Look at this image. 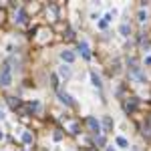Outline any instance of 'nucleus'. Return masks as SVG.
<instances>
[{
    "mask_svg": "<svg viewBox=\"0 0 151 151\" xmlns=\"http://www.w3.org/2000/svg\"><path fill=\"white\" fill-rule=\"evenodd\" d=\"M87 125H89V127H91V131H95L97 135L103 131V129H101V123H99L95 117H89V119H87Z\"/></svg>",
    "mask_w": 151,
    "mask_h": 151,
    "instance_id": "7ed1b4c3",
    "label": "nucleus"
},
{
    "mask_svg": "<svg viewBox=\"0 0 151 151\" xmlns=\"http://www.w3.org/2000/svg\"><path fill=\"white\" fill-rule=\"evenodd\" d=\"M61 59H63L67 65H73V63H75V52H73V50H61Z\"/></svg>",
    "mask_w": 151,
    "mask_h": 151,
    "instance_id": "39448f33",
    "label": "nucleus"
},
{
    "mask_svg": "<svg viewBox=\"0 0 151 151\" xmlns=\"http://www.w3.org/2000/svg\"><path fill=\"white\" fill-rule=\"evenodd\" d=\"M137 20H139V22H145V20H147V12H145V10H139V14H137Z\"/></svg>",
    "mask_w": 151,
    "mask_h": 151,
    "instance_id": "ddd939ff",
    "label": "nucleus"
},
{
    "mask_svg": "<svg viewBox=\"0 0 151 151\" xmlns=\"http://www.w3.org/2000/svg\"><path fill=\"white\" fill-rule=\"evenodd\" d=\"M59 75L63 77V79H69V77L73 75V71H71V65H61V67H59Z\"/></svg>",
    "mask_w": 151,
    "mask_h": 151,
    "instance_id": "0eeeda50",
    "label": "nucleus"
},
{
    "mask_svg": "<svg viewBox=\"0 0 151 151\" xmlns=\"http://www.w3.org/2000/svg\"><path fill=\"white\" fill-rule=\"evenodd\" d=\"M59 85V79H57V75H52V87H57Z\"/></svg>",
    "mask_w": 151,
    "mask_h": 151,
    "instance_id": "f3484780",
    "label": "nucleus"
},
{
    "mask_svg": "<svg viewBox=\"0 0 151 151\" xmlns=\"http://www.w3.org/2000/svg\"><path fill=\"white\" fill-rule=\"evenodd\" d=\"M14 20H16L18 24H22V22L26 20V12H24L22 8H18V12H16V18H14Z\"/></svg>",
    "mask_w": 151,
    "mask_h": 151,
    "instance_id": "9b49d317",
    "label": "nucleus"
},
{
    "mask_svg": "<svg viewBox=\"0 0 151 151\" xmlns=\"http://www.w3.org/2000/svg\"><path fill=\"white\" fill-rule=\"evenodd\" d=\"M79 50H81V54H83L85 59H91V50H89V44H87V42H81V44H79Z\"/></svg>",
    "mask_w": 151,
    "mask_h": 151,
    "instance_id": "1a4fd4ad",
    "label": "nucleus"
},
{
    "mask_svg": "<svg viewBox=\"0 0 151 151\" xmlns=\"http://www.w3.org/2000/svg\"><path fill=\"white\" fill-rule=\"evenodd\" d=\"M22 143H26V145H28V143H32V135H30L28 131H24V133H22Z\"/></svg>",
    "mask_w": 151,
    "mask_h": 151,
    "instance_id": "f8f14e48",
    "label": "nucleus"
},
{
    "mask_svg": "<svg viewBox=\"0 0 151 151\" xmlns=\"http://www.w3.org/2000/svg\"><path fill=\"white\" fill-rule=\"evenodd\" d=\"M107 151H117V149H115V147H107Z\"/></svg>",
    "mask_w": 151,
    "mask_h": 151,
    "instance_id": "6ab92c4d",
    "label": "nucleus"
},
{
    "mask_svg": "<svg viewBox=\"0 0 151 151\" xmlns=\"http://www.w3.org/2000/svg\"><path fill=\"white\" fill-rule=\"evenodd\" d=\"M91 83H93V87H97V89H101V87H103V83H101V77L97 75L95 71H91Z\"/></svg>",
    "mask_w": 151,
    "mask_h": 151,
    "instance_id": "6e6552de",
    "label": "nucleus"
},
{
    "mask_svg": "<svg viewBox=\"0 0 151 151\" xmlns=\"http://www.w3.org/2000/svg\"><path fill=\"white\" fill-rule=\"evenodd\" d=\"M119 32H121V37H129V34H131V26H129L127 22H123V24L119 26Z\"/></svg>",
    "mask_w": 151,
    "mask_h": 151,
    "instance_id": "9d476101",
    "label": "nucleus"
},
{
    "mask_svg": "<svg viewBox=\"0 0 151 151\" xmlns=\"http://www.w3.org/2000/svg\"><path fill=\"white\" fill-rule=\"evenodd\" d=\"M0 85L2 87H10L12 85V71H10L8 65H4L2 71H0Z\"/></svg>",
    "mask_w": 151,
    "mask_h": 151,
    "instance_id": "f257e3e1",
    "label": "nucleus"
},
{
    "mask_svg": "<svg viewBox=\"0 0 151 151\" xmlns=\"http://www.w3.org/2000/svg\"><path fill=\"white\" fill-rule=\"evenodd\" d=\"M115 145H117L119 149H129V141H127L123 135H117V137H115Z\"/></svg>",
    "mask_w": 151,
    "mask_h": 151,
    "instance_id": "423d86ee",
    "label": "nucleus"
},
{
    "mask_svg": "<svg viewBox=\"0 0 151 151\" xmlns=\"http://www.w3.org/2000/svg\"><path fill=\"white\" fill-rule=\"evenodd\" d=\"M145 65H151V54L147 57V59H145Z\"/></svg>",
    "mask_w": 151,
    "mask_h": 151,
    "instance_id": "a211bd4d",
    "label": "nucleus"
},
{
    "mask_svg": "<svg viewBox=\"0 0 151 151\" xmlns=\"http://www.w3.org/2000/svg\"><path fill=\"white\" fill-rule=\"evenodd\" d=\"M97 26H99V28H103V30H105V28H107V22H105V20H99V22H97Z\"/></svg>",
    "mask_w": 151,
    "mask_h": 151,
    "instance_id": "4468645a",
    "label": "nucleus"
},
{
    "mask_svg": "<svg viewBox=\"0 0 151 151\" xmlns=\"http://www.w3.org/2000/svg\"><path fill=\"white\" fill-rule=\"evenodd\" d=\"M59 99H61V103H65L67 107H73V105H75L73 97H71L69 93H65V91H59Z\"/></svg>",
    "mask_w": 151,
    "mask_h": 151,
    "instance_id": "f03ea898",
    "label": "nucleus"
},
{
    "mask_svg": "<svg viewBox=\"0 0 151 151\" xmlns=\"http://www.w3.org/2000/svg\"><path fill=\"white\" fill-rule=\"evenodd\" d=\"M61 137H63V135H61V131H54V135H52V139H54V141H61Z\"/></svg>",
    "mask_w": 151,
    "mask_h": 151,
    "instance_id": "2eb2a0df",
    "label": "nucleus"
},
{
    "mask_svg": "<svg viewBox=\"0 0 151 151\" xmlns=\"http://www.w3.org/2000/svg\"><path fill=\"white\" fill-rule=\"evenodd\" d=\"M135 109V101H131V103H127V111H133Z\"/></svg>",
    "mask_w": 151,
    "mask_h": 151,
    "instance_id": "dca6fc26",
    "label": "nucleus"
},
{
    "mask_svg": "<svg viewBox=\"0 0 151 151\" xmlns=\"http://www.w3.org/2000/svg\"><path fill=\"white\" fill-rule=\"evenodd\" d=\"M113 127H115V121L109 117V115H105V117H103V127H101V129H103L105 133H109V131H113Z\"/></svg>",
    "mask_w": 151,
    "mask_h": 151,
    "instance_id": "20e7f679",
    "label": "nucleus"
}]
</instances>
